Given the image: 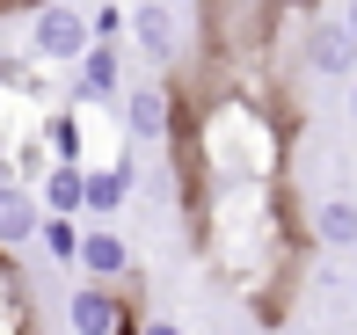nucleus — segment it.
<instances>
[{"label": "nucleus", "mask_w": 357, "mask_h": 335, "mask_svg": "<svg viewBox=\"0 0 357 335\" xmlns=\"http://www.w3.org/2000/svg\"><path fill=\"white\" fill-rule=\"evenodd\" d=\"M0 335H37V306H29V284L22 270L0 255Z\"/></svg>", "instance_id": "16"}, {"label": "nucleus", "mask_w": 357, "mask_h": 335, "mask_svg": "<svg viewBox=\"0 0 357 335\" xmlns=\"http://www.w3.org/2000/svg\"><path fill=\"white\" fill-rule=\"evenodd\" d=\"M117 132L139 139V146H168L175 132V81H146L117 95Z\"/></svg>", "instance_id": "5"}, {"label": "nucleus", "mask_w": 357, "mask_h": 335, "mask_svg": "<svg viewBox=\"0 0 357 335\" xmlns=\"http://www.w3.org/2000/svg\"><path fill=\"white\" fill-rule=\"evenodd\" d=\"M306 241L321 255H357V204L350 197H321L306 212Z\"/></svg>", "instance_id": "11"}, {"label": "nucleus", "mask_w": 357, "mask_h": 335, "mask_svg": "<svg viewBox=\"0 0 357 335\" xmlns=\"http://www.w3.org/2000/svg\"><path fill=\"white\" fill-rule=\"evenodd\" d=\"M350 124H357V81H350Z\"/></svg>", "instance_id": "22"}, {"label": "nucleus", "mask_w": 357, "mask_h": 335, "mask_svg": "<svg viewBox=\"0 0 357 335\" xmlns=\"http://www.w3.org/2000/svg\"><path fill=\"white\" fill-rule=\"evenodd\" d=\"M132 182H139L132 153H117V161L88 168V212H95V219H117V212H124V197H132Z\"/></svg>", "instance_id": "14"}, {"label": "nucleus", "mask_w": 357, "mask_h": 335, "mask_svg": "<svg viewBox=\"0 0 357 335\" xmlns=\"http://www.w3.org/2000/svg\"><path fill=\"white\" fill-rule=\"evenodd\" d=\"M66 88H73V102H117V88H124L117 44H88V59L66 73Z\"/></svg>", "instance_id": "9"}, {"label": "nucleus", "mask_w": 357, "mask_h": 335, "mask_svg": "<svg viewBox=\"0 0 357 335\" xmlns=\"http://www.w3.org/2000/svg\"><path fill=\"white\" fill-rule=\"evenodd\" d=\"M37 204H44V219H80L88 212V168H52L37 182Z\"/></svg>", "instance_id": "15"}, {"label": "nucleus", "mask_w": 357, "mask_h": 335, "mask_svg": "<svg viewBox=\"0 0 357 335\" xmlns=\"http://www.w3.org/2000/svg\"><path fill=\"white\" fill-rule=\"evenodd\" d=\"M132 335H183V321H168V313H139Z\"/></svg>", "instance_id": "19"}, {"label": "nucleus", "mask_w": 357, "mask_h": 335, "mask_svg": "<svg viewBox=\"0 0 357 335\" xmlns=\"http://www.w3.org/2000/svg\"><path fill=\"white\" fill-rule=\"evenodd\" d=\"M37 248L52 255L59 270H66V263H80V226H73V219H44V233H37Z\"/></svg>", "instance_id": "17"}, {"label": "nucleus", "mask_w": 357, "mask_h": 335, "mask_svg": "<svg viewBox=\"0 0 357 335\" xmlns=\"http://www.w3.org/2000/svg\"><path fill=\"white\" fill-rule=\"evenodd\" d=\"M73 270H88V284H132V241L109 233V226L80 233V263Z\"/></svg>", "instance_id": "10"}, {"label": "nucleus", "mask_w": 357, "mask_h": 335, "mask_svg": "<svg viewBox=\"0 0 357 335\" xmlns=\"http://www.w3.org/2000/svg\"><path fill=\"white\" fill-rule=\"evenodd\" d=\"M66 321L73 335H117L132 328V284H80L66 299Z\"/></svg>", "instance_id": "8"}, {"label": "nucleus", "mask_w": 357, "mask_h": 335, "mask_svg": "<svg viewBox=\"0 0 357 335\" xmlns=\"http://www.w3.org/2000/svg\"><path fill=\"white\" fill-rule=\"evenodd\" d=\"M190 22H197V59L241 66V59H278V37L291 15L278 0H197Z\"/></svg>", "instance_id": "3"}, {"label": "nucleus", "mask_w": 357, "mask_h": 335, "mask_svg": "<svg viewBox=\"0 0 357 335\" xmlns=\"http://www.w3.org/2000/svg\"><path fill=\"white\" fill-rule=\"evenodd\" d=\"M37 139H44V153H52V168H88V132H80V109H44Z\"/></svg>", "instance_id": "13"}, {"label": "nucleus", "mask_w": 357, "mask_h": 335, "mask_svg": "<svg viewBox=\"0 0 357 335\" xmlns=\"http://www.w3.org/2000/svg\"><path fill=\"white\" fill-rule=\"evenodd\" d=\"M37 233H44V204H37V189H0V255H15V248H37Z\"/></svg>", "instance_id": "12"}, {"label": "nucleus", "mask_w": 357, "mask_h": 335, "mask_svg": "<svg viewBox=\"0 0 357 335\" xmlns=\"http://www.w3.org/2000/svg\"><path fill=\"white\" fill-rule=\"evenodd\" d=\"M299 52H306V66L321 81H357V37L343 29V15H314L299 29Z\"/></svg>", "instance_id": "7"}, {"label": "nucleus", "mask_w": 357, "mask_h": 335, "mask_svg": "<svg viewBox=\"0 0 357 335\" xmlns=\"http://www.w3.org/2000/svg\"><path fill=\"white\" fill-rule=\"evenodd\" d=\"M343 29H350V37H357V0H343Z\"/></svg>", "instance_id": "21"}, {"label": "nucleus", "mask_w": 357, "mask_h": 335, "mask_svg": "<svg viewBox=\"0 0 357 335\" xmlns=\"http://www.w3.org/2000/svg\"><path fill=\"white\" fill-rule=\"evenodd\" d=\"M183 226L197 241V255L212 263V277L226 292H241L255 328H284L291 284H299V255L314 248L306 226L291 219V204H284V182H197Z\"/></svg>", "instance_id": "1"}, {"label": "nucleus", "mask_w": 357, "mask_h": 335, "mask_svg": "<svg viewBox=\"0 0 357 335\" xmlns=\"http://www.w3.org/2000/svg\"><path fill=\"white\" fill-rule=\"evenodd\" d=\"M350 306H357V277H350Z\"/></svg>", "instance_id": "23"}, {"label": "nucleus", "mask_w": 357, "mask_h": 335, "mask_svg": "<svg viewBox=\"0 0 357 335\" xmlns=\"http://www.w3.org/2000/svg\"><path fill=\"white\" fill-rule=\"evenodd\" d=\"M124 22H132V15H124L117 0H102V8L88 15V29H95V44H117V37H124Z\"/></svg>", "instance_id": "18"}, {"label": "nucleus", "mask_w": 357, "mask_h": 335, "mask_svg": "<svg viewBox=\"0 0 357 335\" xmlns=\"http://www.w3.org/2000/svg\"><path fill=\"white\" fill-rule=\"evenodd\" d=\"M278 8H284V15H314L321 0H278Z\"/></svg>", "instance_id": "20"}, {"label": "nucleus", "mask_w": 357, "mask_h": 335, "mask_svg": "<svg viewBox=\"0 0 357 335\" xmlns=\"http://www.w3.org/2000/svg\"><path fill=\"white\" fill-rule=\"evenodd\" d=\"M88 44H95V29H88V15L73 8V0H44L37 15H29V59L37 66H80L88 59Z\"/></svg>", "instance_id": "4"}, {"label": "nucleus", "mask_w": 357, "mask_h": 335, "mask_svg": "<svg viewBox=\"0 0 357 335\" xmlns=\"http://www.w3.org/2000/svg\"><path fill=\"white\" fill-rule=\"evenodd\" d=\"M175 175L197 182H284L291 124L248 95H212L175 81V132H168Z\"/></svg>", "instance_id": "2"}, {"label": "nucleus", "mask_w": 357, "mask_h": 335, "mask_svg": "<svg viewBox=\"0 0 357 335\" xmlns=\"http://www.w3.org/2000/svg\"><path fill=\"white\" fill-rule=\"evenodd\" d=\"M124 29H132V52L146 59V66H153L160 81H175V66H183V29H175V8H168V0H139Z\"/></svg>", "instance_id": "6"}]
</instances>
